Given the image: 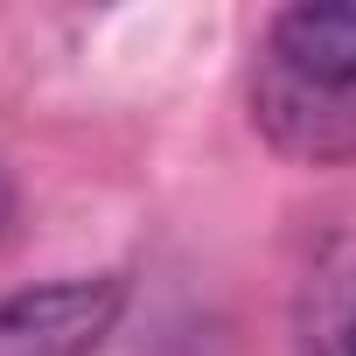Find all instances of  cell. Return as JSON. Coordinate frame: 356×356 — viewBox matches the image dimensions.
I'll list each match as a JSON object with an SVG mask.
<instances>
[{"label":"cell","mask_w":356,"mask_h":356,"mask_svg":"<svg viewBox=\"0 0 356 356\" xmlns=\"http://www.w3.org/2000/svg\"><path fill=\"white\" fill-rule=\"evenodd\" d=\"M252 119L293 161H314V168L321 161H356V91L307 84V77L280 70L273 56L252 77Z\"/></svg>","instance_id":"obj_2"},{"label":"cell","mask_w":356,"mask_h":356,"mask_svg":"<svg viewBox=\"0 0 356 356\" xmlns=\"http://www.w3.org/2000/svg\"><path fill=\"white\" fill-rule=\"evenodd\" d=\"M126 314L119 273L42 280L0 300V356H98Z\"/></svg>","instance_id":"obj_1"},{"label":"cell","mask_w":356,"mask_h":356,"mask_svg":"<svg viewBox=\"0 0 356 356\" xmlns=\"http://www.w3.org/2000/svg\"><path fill=\"white\" fill-rule=\"evenodd\" d=\"M266 56L307 84L356 91V0H293L266 29Z\"/></svg>","instance_id":"obj_3"},{"label":"cell","mask_w":356,"mask_h":356,"mask_svg":"<svg viewBox=\"0 0 356 356\" xmlns=\"http://www.w3.org/2000/svg\"><path fill=\"white\" fill-rule=\"evenodd\" d=\"M8 224H15V182H8V168H0V238H8Z\"/></svg>","instance_id":"obj_5"},{"label":"cell","mask_w":356,"mask_h":356,"mask_svg":"<svg viewBox=\"0 0 356 356\" xmlns=\"http://www.w3.org/2000/svg\"><path fill=\"white\" fill-rule=\"evenodd\" d=\"M293 356H356V231H335L293 293Z\"/></svg>","instance_id":"obj_4"}]
</instances>
